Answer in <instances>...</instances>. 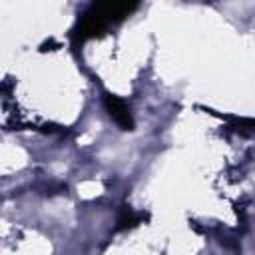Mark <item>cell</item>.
<instances>
[{
  "label": "cell",
  "instance_id": "6da1fadb",
  "mask_svg": "<svg viewBox=\"0 0 255 255\" xmlns=\"http://www.w3.org/2000/svg\"><path fill=\"white\" fill-rule=\"evenodd\" d=\"M135 8H137V4H128V2H94V4H90L82 12V16L78 18V22L72 30L74 42L82 44L90 38L102 36L110 26L128 18Z\"/></svg>",
  "mask_w": 255,
  "mask_h": 255
},
{
  "label": "cell",
  "instance_id": "7a4b0ae2",
  "mask_svg": "<svg viewBox=\"0 0 255 255\" xmlns=\"http://www.w3.org/2000/svg\"><path fill=\"white\" fill-rule=\"evenodd\" d=\"M104 108H106V112L110 114V118H112L122 129H126V131L133 129L131 112H129L128 104H126L122 98H118V96L106 92V94H104Z\"/></svg>",
  "mask_w": 255,
  "mask_h": 255
},
{
  "label": "cell",
  "instance_id": "3957f363",
  "mask_svg": "<svg viewBox=\"0 0 255 255\" xmlns=\"http://www.w3.org/2000/svg\"><path fill=\"white\" fill-rule=\"evenodd\" d=\"M145 217H147V215H143V213H135V211L124 207V209L120 211V215H118V221H116L118 225H116V229H118V231L131 229V227H135L137 223H141Z\"/></svg>",
  "mask_w": 255,
  "mask_h": 255
}]
</instances>
